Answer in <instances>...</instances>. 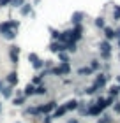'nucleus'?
Wrapping results in <instances>:
<instances>
[{"label": "nucleus", "instance_id": "12", "mask_svg": "<svg viewBox=\"0 0 120 123\" xmlns=\"http://www.w3.org/2000/svg\"><path fill=\"white\" fill-rule=\"evenodd\" d=\"M25 102H27V97H25V95H20V97H16L13 100V105H18V107H20V105H23Z\"/></svg>", "mask_w": 120, "mask_h": 123}, {"label": "nucleus", "instance_id": "4", "mask_svg": "<svg viewBox=\"0 0 120 123\" xmlns=\"http://www.w3.org/2000/svg\"><path fill=\"white\" fill-rule=\"evenodd\" d=\"M18 53H20V46H11L9 49V58L13 63H18Z\"/></svg>", "mask_w": 120, "mask_h": 123}, {"label": "nucleus", "instance_id": "25", "mask_svg": "<svg viewBox=\"0 0 120 123\" xmlns=\"http://www.w3.org/2000/svg\"><path fill=\"white\" fill-rule=\"evenodd\" d=\"M90 69H92V70H97V69H99V62H97V60H92V63H90Z\"/></svg>", "mask_w": 120, "mask_h": 123}, {"label": "nucleus", "instance_id": "30", "mask_svg": "<svg viewBox=\"0 0 120 123\" xmlns=\"http://www.w3.org/2000/svg\"><path fill=\"white\" fill-rule=\"evenodd\" d=\"M97 123H110V116H102V120H97Z\"/></svg>", "mask_w": 120, "mask_h": 123}, {"label": "nucleus", "instance_id": "35", "mask_svg": "<svg viewBox=\"0 0 120 123\" xmlns=\"http://www.w3.org/2000/svg\"><path fill=\"white\" fill-rule=\"evenodd\" d=\"M4 86H5V85H4V81H0V93H2V90H4Z\"/></svg>", "mask_w": 120, "mask_h": 123}, {"label": "nucleus", "instance_id": "24", "mask_svg": "<svg viewBox=\"0 0 120 123\" xmlns=\"http://www.w3.org/2000/svg\"><path fill=\"white\" fill-rule=\"evenodd\" d=\"M72 21H74V23H76V25H78V23H79V21H81V14H79V12H76V14H74V16H72Z\"/></svg>", "mask_w": 120, "mask_h": 123}, {"label": "nucleus", "instance_id": "6", "mask_svg": "<svg viewBox=\"0 0 120 123\" xmlns=\"http://www.w3.org/2000/svg\"><path fill=\"white\" fill-rule=\"evenodd\" d=\"M65 113H67L65 105H58V107H56L53 113H51V118H62V116H64Z\"/></svg>", "mask_w": 120, "mask_h": 123}, {"label": "nucleus", "instance_id": "15", "mask_svg": "<svg viewBox=\"0 0 120 123\" xmlns=\"http://www.w3.org/2000/svg\"><path fill=\"white\" fill-rule=\"evenodd\" d=\"M11 95H13V86H4V90H2V97H4V98H9Z\"/></svg>", "mask_w": 120, "mask_h": 123}, {"label": "nucleus", "instance_id": "8", "mask_svg": "<svg viewBox=\"0 0 120 123\" xmlns=\"http://www.w3.org/2000/svg\"><path fill=\"white\" fill-rule=\"evenodd\" d=\"M102 109L101 105H97V104H94V105H90V109H88V114H92V116H99L101 113H102Z\"/></svg>", "mask_w": 120, "mask_h": 123}, {"label": "nucleus", "instance_id": "36", "mask_svg": "<svg viewBox=\"0 0 120 123\" xmlns=\"http://www.w3.org/2000/svg\"><path fill=\"white\" fill-rule=\"evenodd\" d=\"M67 123H79V121H78V120H69Z\"/></svg>", "mask_w": 120, "mask_h": 123}, {"label": "nucleus", "instance_id": "34", "mask_svg": "<svg viewBox=\"0 0 120 123\" xmlns=\"http://www.w3.org/2000/svg\"><path fill=\"white\" fill-rule=\"evenodd\" d=\"M115 113H120V102H118V104L115 105Z\"/></svg>", "mask_w": 120, "mask_h": 123}, {"label": "nucleus", "instance_id": "31", "mask_svg": "<svg viewBox=\"0 0 120 123\" xmlns=\"http://www.w3.org/2000/svg\"><path fill=\"white\" fill-rule=\"evenodd\" d=\"M113 100H115V98H113L111 95H110V97L106 98V107H108V105H111V104H113Z\"/></svg>", "mask_w": 120, "mask_h": 123}, {"label": "nucleus", "instance_id": "17", "mask_svg": "<svg viewBox=\"0 0 120 123\" xmlns=\"http://www.w3.org/2000/svg\"><path fill=\"white\" fill-rule=\"evenodd\" d=\"M101 49H102V53H108V55H110V51H111V46H110V42H108V41L101 42Z\"/></svg>", "mask_w": 120, "mask_h": 123}, {"label": "nucleus", "instance_id": "13", "mask_svg": "<svg viewBox=\"0 0 120 123\" xmlns=\"http://www.w3.org/2000/svg\"><path fill=\"white\" fill-rule=\"evenodd\" d=\"M2 35L7 39V41H13V39L16 37V30H14V28H11V30H7V32H4Z\"/></svg>", "mask_w": 120, "mask_h": 123}, {"label": "nucleus", "instance_id": "26", "mask_svg": "<svg viewBox=\"0 0 120 123\" xmlns=\"http://www.w3.org/2000/svg\"><path fill=\"white\" fill-rule=\"evenodd\" d=\"M49 32H51V37H53V39H58V35H60V32H58V30H55V28H51Z\"/></svg>", "mask_w": 120, "mask_h": 123}, {"label": "nucleus", "instance_id": "27", "mask_svg": "<svg viewBox=\"0 0 120 123\" xmlns=\"http://www.w3.org/2000/svg\"><path fill=\"white\" fill-rule=\"evenodd\" d=\"M113 16H115V19H120V7L118 5H115V14Z\"/></svg>", "mask_w": 120, "mask_h": 123}, {"label": "nucleus", "instance_id": "14", "mask_svg": "<svg viewBox=\"0 0 120 123\" xmlns=\"http://www.w3.org/2000/svg\"><path fill=\"white\" fill-rule=\"evenodd\" d=\"M104 35H106L108 41H111V39L117 37V33H115V30H113V28H104Z\"/></svg>", "mask_w": 120, "mask_h": 123}, {"label": "nucleus", "instance_id": "5", "mask_svg": "<svg viewBox=\"0 0 120 123\" xmlns=\"http://www.w3.org/2000/svg\"><path fill=\"white\" fill-rule=\"evenodd\" d=\"M106 81H108V76H104V74H99V76H97V79H95V83H94L92 86H95L97 90H99V88H102V86L106 85Z\"/></svg>", "mask_w": 120, "mask_h": 123}, {"label": "nucleus", "instance_id": "37", "mask_svg": "<svg viewBox=\"0 0 120 123\" xmlns=\"http://www.w3.org/2000/svg\"><path fill=\"white\" fill-rule=\"evenodd\" d=\"M117 81H118V83H120V76H118V77H117Z\"/></svg>", "mask_w": 120, "mask_h": 123}, {"label": "nucleus", "instance_id": "11", "mask_svg": "<svg viewBox=\"0 0 120 123\" xmlns=\"http://www.w3.org/2000/svg\"><path fill=\"white\" fill-rule=\"evenodd\" d=\"M23 95H25V97H32V95H35V85H27L25 90H23Z\"/></svg>", "mask_w": 120, "mask_h": 123}, {"label": "nucleus", "instance_id": "10", "mask_svg": "<svg viewBox=\"0 0 120 123\" xmlns=\"http://www.w3.org/2000/svg\"><path fill=\"white\" fill-rule=\"evenodd\" d=\"M78 105H79V102H78L76 98L69 100V102L65 104V109H67V113H69V111H76V109H78Z\"/></svg>", "mask_w": 120, "mask_h": 123}, {"label": "nucleus", "instance_id": "16", "mask_svg": "<svg viewBox=\"0 0 120 123\" xmlns=\"http://www.w3.org/2000/svg\"><path fill=\"white\" fill-rule=\"evenodd\" d=\"M25 113L27 114H34V116H42L39 113V107H28V109H25Z\"/></svg>", "mask_w": 120, "mask_h": 123}, {"label": "nucleus", "instance_id": "2", "mask_svg": "<svg viewBox=\"0 0 120 123\" xmlns=\"http://www.w3.org/2000/svg\"><path fill=\"white\" fill-rule=\"evenodd\" d=\"M18 26H20L18 21H4V23H0V33L7 32V30H11V28L18 30Z\"/></svg>", "mask_w": 120, "mask_h": 123}, {"label": "nucleus", "instance_id": "22", "mask_svg": "<svg viewBox=\"0 0 120 123\" xmlns=\"http://www.w3.org/2000/svg\"><path fill=\"white\" fill-rule=\"evenodd\" d=\"M23 5H25V7H21V14L27 16L28 12H30V5H28V4H23Z\"/></svg>", "mask_w": 120, "mask_h": 123}, {"label": "nucleus", "instance_id": "3", "mask_svg": "<svg viewBox=\"0 0 120 123\" xmlns=\"http://www.w3.org/2000/svg\"><path fill=\"white\" fill-rule=\"evenodd\" d=\"M28 60L32 62V67H34V69H37V70L44 67V62L39 58V56H35V53H30V55H28Z\"/></svg>", "mask_w": 120, "mask_h": 123}, {"label": "nucleus", "instance_id": "9", "mask_svg": "<svg viewBox=\"0 0 120 123\" xmlns=\"http://www.w3.org/2000/svg\"><path fill=\"white\" fill-rule=\"evenodd\" d=\"M71 32H72V41L76 42L78 39H81V32H83V28H81V25H76V28L71 30Z\"/></svg>", "mask_w": 120, "mask_h": 123}, {"label": "nucleus", "instance_id": "18", "mask_svg": "<svg viewBox=\"0 0 120 123\" xmlns=\"http://www.w3.org/2000/svg\"><path fill=\"white\" fill-rule=\"evenodd\" d=\"M78 74L79 76H88V74H92V69H90V67H83V69L78 70Z\"/></svg>", "mask_w": 120, "mask_h": 123}, {"label": "nucleus", "instance_id": "38", "mask_svg": "<svg viewBox=\"0 0 120 123\" xmlns=\"http://www.w3.org/2000/svg\"><path fill=\"white\" fill-rule=\"evenodd\" d=\"M0 113H2V104H0Z\"/></svg>", "mask_w": 120, "mask_h": 123}, {"label": "nucleus", "instance_id": "32", "mask_svg": "<svg viewBox=\"0 0 120 123\" xmlns=\"http://www.w3.org/2000/svg\"><path fill=\"white\" fill-rule=\"evenodd\" d=\"M9 4H13V5H21V4H23V0H11Z\"/></svg>", "mask_w": 120, "mask_h": 123}, {"label": "nucleus", "instance_id": "29", "mask_svg": "<svg viewBox=\"0 0 120 123\" xmlns=\"http://www.w3.org/2000/svg\"><path fill=\"white\" fill-rule=\"evenodd\" d=\"M53 121V118H51L49 114H44V120H42V123H51Z\"/></svg>", "mask_w": 120, "mask_h": 123}, {"label": "nucleus", "instance_id": "28", "mask_svg": "<svg viewBox=\"0 0 120 123\" xmlns=\"http://www.w3.org/2000/svg\"><path fill=\"white\" fill-rule=\"evenodd\" d=\"M95 92H97V88H95V86H90V88H87V93H88V95H94Z\"/></svg>", "mask_w": 120, "mask_h": 123}, {"label": "nucleus", "instance_id": "7", "mask_svg": "<svg viewBox=\"0 0 120 123\" xmlns=\"http://www.w3.org/2000/svg\"><path fill=\"white\" fill-rule=\"evenodd\" d=\"M7 83H9V86H16L18 85V74H16V72H9L7 74Z\"/></svg>", "mask_w": 120, "mask_h": 123}, {"label": "nucleus", "instance_id": "21", "mask_svg": "<svg viewBox=\"0 0 120 123\" xmlns=\"http://www.w3.org/2000/svg\"><path fill=\"white\" fill-rule=\"evenodd\" d=\"M58 58H60L62 62H69V56H67L65 51H58Z\"/></svg>", "mask_w": 120, "mask_h": 123}, {"label": "nucleus", "instance_id": "19", "mask_svg": "<svg viewBox=\"0 0 120 123\" xmlns=\"http://www.w3.org/2000/svg\"><path fill=\"white\" fill-rule=\"evenodd\" d=\"M46 86H42V85H39V86H35V95H46Z\"/></svg>", "mask_w": 120, "mask_h": 123}, {"label": "nucleus", "instance_id": "23", "mask_svg": "<svg viewBox=\"0 0 120 123\" xmlns=\"http://www.w3.org/2000/svg\"><path fill=\"white\" fill-rule=\"evenodd\" d=\"M95 25L99 26V28H104V19H102V18H97V19H95Z\"/></svg>", "mask_w": 120, "mask_h": 123}, {"label": "nucleus", "instance_id": "33", "mask_svg": "<svg viewBox=\"0 0 120 123\" xmlns=\"http://www.w3.org/2000/svg\"><path fill=\"white\" fill-rule=\"evenodd\" d=\"M9 2H11V0H0V7H5Z\"/></svg>", "mask_w": 120, "mask_h": 123}, {"label": "nucleus", "instance_id": "20", "mask_svg": "<svg viewBox=\"0 0 120 123\" xmlns=\"http://www.w3.org/2000/svg\"><path fill=\"white\" fill-rule=\"evenodd\" d=\"M120 93V86H111L110 88V95L111 97H115V95H118Z\"/></svg>", "mask_w": 120, "mask_h": 123}, {"label": "nucleus", "instance_id": "1", "mask_svg": "<svg viewBox=\"0 0 120 123\" xmlns=\"http://www.w3.org/2000/svg\"><path fill=\"white\" fill-rule=\"evenodd\" d=\"M56 107H58V104H56L55 100H51V102H46V104L39 105V113L41 114H51Z\"/></svg>", "mask_w": 120, "mask_h": 123}]
</instances>
